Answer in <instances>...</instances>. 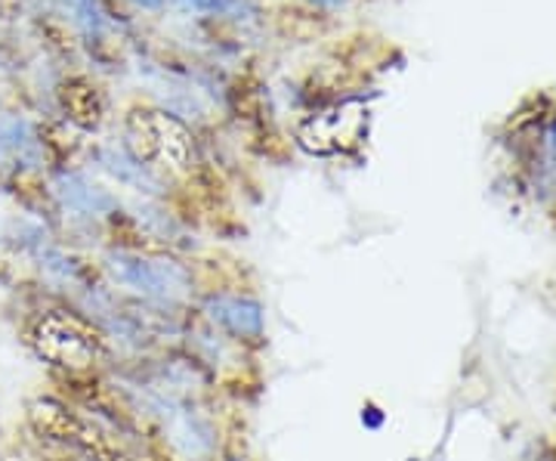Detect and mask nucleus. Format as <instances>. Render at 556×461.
Returning <instances> with one entry per match:
<instances>
[{"instance_id": "20e7f679", "label": "nucleus", "mask_w": 556, "mask_h": 461, "mask_svg": "<svg viewBox=\"0 0 556 461\" xmlns=\"http://www.w3.org/2000/svg\"><path fill=\"white\" fill-rule=\"evenodd\" d=\"M28 424L31 431L43 437V440L65 443L75 446L80 452L93 456V459L105 461L112 456V443L102 434L90 419H84L80 412H72L65 402L40 397V400L28 402Z\"/></svg>"}, {"instance_id": "0eeeda50", "label": "nucleus", "mask_w": 556, "mask_h": 461, "mask_svg": "<svg viewBox=\"0 0 556 461\" xmlns=\"http://www.w3.org/2000/svg\"><path fill=\"white\" fill-rule=\"evenodd\" d=\"M40 137H43V146L50 149V155L56 161H62V164L72 159V152L78 149V140H75L62 124H47V127L40 130Z\"/></svg>"}, {"instance_id": "f03ea898", "label": "nucleus", "mask_w": 556, "mask_h": 461, "mask_svg": "<svg viewBox=\"0 0 556 461\" xmlns=\"http://www.w3.org/2000/svg\"><path fill=\"white\" fill-rule=\"evenodd\" d=\"M127 137L139 161L164 164L170 174H179V177L195 174V164H199L195 140L186 130V124L174 115L155 112V109H137L127 119Z\"/></svg>"}, {"instance_id": "39448f33", "label": "nucleus", "mask_w": 556, "mask_h": 461, "mask_svg": "<svg viewBox=\"0 0 556 461\" xmlns=\"http://www.w3.org/2000/svg\"><path fill=\"white\" fill-rule=\"evenodd\" d=\"M62 112L80 130H93L100 127L105 115V100H102L100 87L87 78H68L60 84Z\"/></svg>"}, {"instance_id": "f257e3e1", "label": "nucleus", "mask_w": 556, "mask_h": 461, "mask_svg": "<svg viewBox=\"0 0 556 461\" xmlns=\"http://www.w3.org/2000/svg\"><path fill=\"white\" fill-rule=\"evenodd\" d=\"M28 344L40 360L65 372H87L105 350L100 332L72 310L40 313L28 328Z\"/></svg>"}, {"instance_id": "6e6552de", "label": "nucleus", "mask_w": 556, "mask_h": 461, "mask_svg": "<svg viewBox=\"0 0 556 461\" xmlns=\"http://www.w3.org/2000/svg\"><path fill=\"white\" fill-rule=\"evenodd\" d=\"M232 102H236V112L239 119H257L260 112V90L254 80L241 78L236 87H232Z\"/></svg>"}, {"instance_id": "7ed1b4c3", "label": "nucleus", "mask_w": 556, "mask_h": 461, "mask_svg": "<svg viewBox=\"0 0 556 461\" xmlns=\"http://www.w3.org/2000/svg\"><path fill=\"white\" fill-rule=\"evenodd\" d=\"M365 124H368L365 102H334L300 124L298 142L309 155H321V159L346 155V152L358 149V142L365 137Z\"/></svg>"}, {"instance_id": "1a4fd4ad", "label": "nucleus", "mask_w": 556, "mask_h": 461, "mask_svg": "<svg viewBox=\"0 0 556 461\" xmlns=\"http://www.w3.org/2000/svg\"><path fill=\"white\" fill-rule=\"evenodd\" d=\"M40 32H43L47 43H50V47H56V50H62V53L75 47V35H72V28H68V25H62V22L56 20L40 22Z\"/></svg>"}, {"instance_id": "423d86ee", "label": "nucleus", "mask_w": 556, "mask_h": 461, "mask_svg": "<svg viewBox=\"0 0 556 461\" xmlns=\"http://www.w3.org/2000/svg\"><path fill=\"white\" fill-rule=\"evenodd\" d=\"M273 22H276V28L281 35H288V38H298V40H309L318 38L321 32H325V13L316 10V7H309V3H298V0H291V3H281L276 13H273Z\"/></svg>"}]
</instances>
